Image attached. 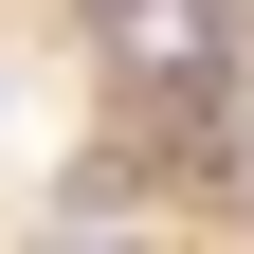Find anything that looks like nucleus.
Here are the masks:
<instances>
[{
  "label": "nucleus",
  "mask_w": 254,
  "mask_h": 254,
  "mask_svg": "<svg viewBox=\"0 0 254 254\" xmlns=\"http://www.w3.org/2000/svg\"><path fill=\"white\" fill-rule=\"evenodd\" d=\"M37 254H127V236H91V218H55V236H37Z\"/></svg>",
  "instance_id": "1"
},
{
  "label": "nucleus",
  "mask_w": 254,
  "mask_h": 254,
  "mask_svg": "<svg viewBox=\"0 0 254 254\" xmlns=\"http://www.w3.org/2000/svg\"><path fill=\"white\" fill-rule=\"evenodd\" d=\"M91 18H145V0H91Z\"/></svg>",
  "instance_id": "2"
}]
</instances>
